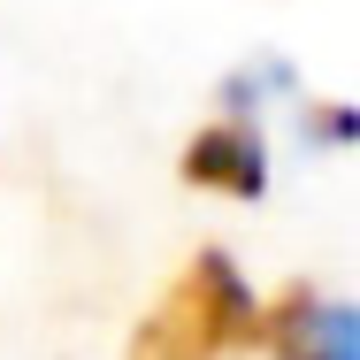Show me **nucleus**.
Segmentation results:
<instances>
[{"instance_id": "f257e3e1", "label": "nucleus", "mask_w": 360, "mask_h": 360, "mask_svg": "<svg viewBox=\"0 0 360 360\" xmlns=\"http://www.w3.org/2000/svg\"><path fill=\"white\" fill-rule=\"evenodd\" d=\"M245 338H261V307H253L245 276L222 253H200L146 314V330L131 338V360H222Z\"/></svg>"}, {"instance_id": "f03ea898", "label": "nucleus", "mask_w": 360, "mask_h": 360, "mask_svg": "<svg viewBox=\"0 0 360 360\" xmlns=\"http://www.w3.org/2000/svg\"><path fill=\"white\" fill-rule=\"evenodd\" d=\"M184 184L253 200V192L269 184V146H261V131H253L245 115H238V123H207L200 139L184 146Z\"/></svg>"}, {"instance_id": "7ed1b4c3", "label": "nucleus", "mask_w": 360, "mask_h": 360, "mask_svg": "<svg viewBox=\"0 0 360 360\" xmlns=\"http://www.w3.org/2000/svg\"><path fill=\"white\" fill-rule=\"evenodd\" d=\"M291 360H353V314L345 307H314V322H307Z\"/></svg>"}]
</instances>
